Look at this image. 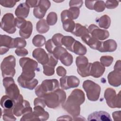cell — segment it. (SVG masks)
<instances>
[{
  "label": "cell",
  "mask_w": 121,
  "mask_h": 121,
  "mask_svg": "<svg viewBox=\"0 0 121 121\" xmlns=\"http://www.w3.org/2000/svg\"><path fill=\"white\" fill-rule=\"evenodd\" d=\"M85 100L84 93L81 89H74L71 93L66 102L62 104V108L73 117H75L79 115L80 106Z\"/></svg>",
  "instance_id": "6da1fadb"
},
{
  "label": "cell",
  "mask_w": 121,
  "mask_h": 121,
  "mask_svg": "<svg viewBox=\"0 0 121 121\" xmlns=\"http://www.w3.org/2000/svg\"><path fill=\"white\" fill-rule=\"evenodd\" d=\"M42 98L43 99L48 107L56 108L65 102L66 94L64 91L58 88L54 91L46 94Z\"/></svg>",
  "instance_id": "7a4b0ae2"
},
{
  "label": "cell",
  "mask_w": 121,
  "mask_h": 121,
  "mask_svg": "<svg viewBox=\"0 0 121 121\" xmlns=\"http://www.w3.org/2000/svg\"><path fill=\"white\" fill-rule=\"evenodd\" d=\"M19 64L22 68V73L19 76L24 79L32 80L35 77V71L38 63L34 60L27 57H23L19 60Z\"/></svg>",
  "instance_id": "3957f363"
},
{
  "label": "cell",
  "mask_w": 121,
  "mask_h": 121,
  "mask_svg": "<svg viewBox=\"0 0 121 121\" xmlns=\"http://www.w3.org/2000/svg\"><path fill=\"white\" fill-rule=\"evenodd\" d=\"M59 88L58 81L56 79H46L35 89L36 95L40 98H43L45 95Z\"/></svg>",
  "instance_id": "277c9868"
},
{
  "label": "cell",
  "mask_w": 121,
  "mask_h": 121,
  "mask_svg": "<svg viewBox=\"0 0 121 121\" xmlns=\"http://www.w3.org/2000/svg\"><path fill=\"white\" fill-rule=\"evenodd\" d=\"M82 86L89 100L96 101L99 99L101 91V87L99 85L92 80H86L84 81Z\"/></svg>",
  "instance_id": "5b68a950"
},
{
  "label": "cell",
  "mask_w": 121,
  "mask_h": 121,
  "mask_svg": "<svg viewBox=\"0 0 121 121\" xmlns=\"http://www.w3.org/2000/svg\"><path fill=\"white\" fill-rule=\"evenodd\" d=\"M15 66L16 59L14 56L9 55L5 57L0 65L2 77L4 78L9 77H14L16 73Z\"/></svg>",
  "instance_id": "8992f818"
},
{
  "label": "cell",
  "mask_w": 121,
  "mask_h": 121,
  "mask_svg": "<svg viewBox=\"0 0 121 121\" xmlns=\"http://www.w3.org/2000/svg\"><path fill=\"white\" fill-rule=\"evenodd\" d=\"M3 85L5 87L6 95L10 97L15 102L20 94L19 89L15 83L12 77L4 78L3 79Z\"/></svg>",
  "instance_id": "52a82bcc"
},
{
  "label": "cell",
  "mask_w": 121,
  "mask_h": 121,
  "mask_svg": "<svg viewBox=\"0 0 121 121\" xmlns=\"http://www.w3.org/2000/svg\"><path fill=\"white\" fill-rule=\"evenodd\" d=\"M104 97L107 104L110 107L112 108H121L120 92L117 95L114 89L112 88H108L105 90Z\"/></svg>",
  "instance_id": "ba28073f"
},
{
  "label": "cell",
  "mask_w": 121,
  "mask_h": 121,
  "mask_svg": "<svg viewBox=\"0 0 121 121\" xmlns=\"http://www.w3.org/2000/svg\"><path fill=\"white\" fill-rule=\"evenodd\" d=\"M32 112L28 101L24 100L22 95L20 94L18 99L15 101V105L13 109V112L16 116H20L26 113Z\"/></svg>",
  "instance_id": "9c48e42d"
},
{
  "label": "cell",
  "mask_w": 121,
  "mask_h": 121,
  "mask_svg": "<svg viewBox=\"0 0 121 121\" xmlns=\"http://www.w3.org/2000/svg\"><path fill=\"white\" fill-rule=\"evenodd\" d=\"M76 63L77 66V71L82 77L90 76V67L92 63H89L86 57L79 56L77 57Z\"/></svg>",
  "instance_id": "30bf717a"
},
{
  "label": "cell",
  "mask_w": 121,
  "mask_h": 121,
  "mask_svg": "<svg viewBox=\"0 0 121 121\" xmlns=\"http://www.w3.org/2000/svg\"><path fill=\"white\" fill-rule=\"evenodd\" d=\"M15 18L13 15L8 13L5 14L1 21V28L6 32L13 34L16 31Z\"/></svg>",
  "instance_id": "8fae6325"
},
{
  "label": "cell",
  "mask_w": 121,
  "mask_h": 121,
  "mask_svg": "<svg viewBox=\"0 0 121 121\" xmlns=\"http://www.w3.org/2000/svg\"><path fill=\"white\" fill-rule=\"evenodd\" d=\"M60 81L61 87L64 90L78 87L80 83L79 79L74 76H63Z\"/></svg>",
  "instance_id": "7c38bea8"
},
{
  "label": "cell",
  "mask_w": 121,
  "mask_h": 121,
  "mask_svg": "<svg viewBox=\"0 0 121 121\" xmlns=\"http://www.w3.org/2000/svg\"><path fill=\"white\" fill-rule=\"evenodd\" d=\"M87 29L92 36L98 40H104L109 36V33L107 30L101 29L94 24L90 25Z\"/></svg>",
  "instance_id": "4fadbf2b"
},
{
  "label": "cell",
  "mask_w": 121,
  "mask_h": 121,
  "mask_svg": "<svg viewBox=\"0 0 121 121\" xmlns=\"http://www.w3.org/2000/svg\"><path fill=\"white\" fill-rule=\"evenodd\" d=\"M50 6L51 2L49 0H40L38 6L34 8L33 10L34 16L38 19H41L44 17L46 11L50 8Z\"/></svg>",
  "instance_id": "5bb4252c"
},
{
  "label": "cell",
  "mask_w": 121,
  "mask_h": 121,
  "mask_svg": "<svg viewBox=\"0 0 121 121\" xmlns=\"http://www.w3.org/2000/svg\"><path fill=\"white\" fill-rule=\"evenodd\" d=\"M14 39L11 37L6 35H2L0 36V54L2 55L6 53L9 51V48H13Z\"/></svg>",
  "instance_id": "9a60e30c"
},
{
  "label": "cell",
  "mask_w": 121,
  "mask_h": 121,
  "mask_svg": "<svg viewBox=\"0 0 121 121\" xmlns=\"http://www.w3.org/2000/svg\"><path fill=\"white\" fill-rule=\"evenodd\" d=\"M32 55L39 63L43 65L46 64L49 59V54L45 52L43 49L40 48H36L34 50Z\"/></svg>",
  "instance_id": "2e32d148"
},
{
  "label": "cell",
  "mask_w": 121,
  "mask_h": 121,
  "mask_svg": "<svg viewBox=\"0 0 121 121\" xmlns=\"http://www.w3.org/2000/svg\"><path fill=\"white\" fill-rule=\"evenodd\" d=\"M105 71V67L99 62L95 61L91 63L90 75L96 78L100 77Z\"/></svg>",
  "instance_id": "e0dca14e"
},
{
  "label": "cell",
  "mask_w": 121,
  "mask_h": 121,
  "mask_svg": "<svg viewBox=\"0 0 121 121\" xmlns=\"http://www.w3.org/2000/svg\"><path fill=\"white\" fill-rule=\"evenodd\" d=\"M108 80L110 85L117 87L121 84V70H114L108 75Z\"/></svg>",
  "instance_id": "ac0fdd59"
},
{
  "label": "cell",
  "mask_w": 121,
  "mask_h": 121,
  "mask_svg": "<svg viewBox=\"0 0 121 121\" xmlns=\"http://www.w3.org/2000/svg\"><path fill=\"white\" fill-rule=\"evenodd\" d=\"M117 44L115 41L109 39L104 42H101V44L98 49L100 52H112L116 50Z\"/></svg>",
  "instance_id": "d6986e66"
},
{
  "label": "cell",
  "mask_w": 121,
  "mask_h": 121,
  "mask_svg": "<svg viewBox=\"0 0 121 121\" xmlns=\"http://www.w3.org/2000/svg\"><path fill=\"white\" fill-rule=\"evenodd\" d=\"M88 121H112L110 114L104 111L95 112L88 116Z\"/></svg>",
  "instance_id": "ffe728a7"
},
{
  "label": "cell",
  "mask_w": 121,
  "mask_h": 121,
  "mask_svg": "<svg viewBox=\"0 0 121 121\" xmlns=\"http://www.w3.org/2000/svg\"><path fill=\"white\" fill-rule=\"evenodd\" d=\"M82 40L91 48L94 50H97L99 48L101 44V42L98 39L91 37L89 35H85L81 37Z\"/></svg>",
  "instance_id": "44dd1931"
},
{
  "label": "cell",
  "mask_w": 121,
  "mask_h": 121,
  "mask_svg": "<svg viewBox=\"0 0 121 121\" xmlns=\"http://www.w3.org/2000/svg\"><path fill=\"white\" fill-rule=\"evenodd\" d=\"M29 7L26 3H20L17 8L15 13L16 16L19 18H26L29 14Z\"/></svg>",
  "instance_id": "7402d4cb"
},
{
  "label": "cell",
  "mask_w": 121,
  "mask_h": 121,
  "mask_svg": "<svg viewBox=\"0 0 121 121\" xmlns=\"http://www.w3.org/2000/svg\"><path fill=\"white\" fill-rule=\"evenodd\" d=\"M17 82L22 87L30 90H33L38 83V81L36 79L34 78L32 80H26L20 77L17 78Z\"/></svg>",
  "instance_id": "603a6c76"
},
{
  "label": "cell",
  "mask_w": 121,
  "mask_h": 121,
  "mask_svg": "<svg viewBox=\"0 0 121 121\" xmlns=\"http://www.w3.org/2000/svg\"><path fill=\"white\" fill-rule=\"evenodd\" d=\"M43 108L41 106H35L34 108L33 112L39 121H46L49 117L48 112H46Z\"/></svg>",
  "instance_id": "cb8c5ba5"
},
{
  "label": "cell",
  "mask_w": 121,
  "mask_h": 121,
  "mask_svg": "<svg viewBox=\"0 0 121 121\" xmlns=\"http://www.w3.org/2000/svg\"><path fill=\"white\" fill-rule=\"evenodd\" d=\"M15 104V101L7 95H3L0 100L1 106L4 109L13 110Z\"/></svg>",
  "instance_id": "d4e9b609"
},
{
  "label": "cell",
  "mask_w": 121,
  "mask_h": 121,
  "mask_svg": "<svg viewBox=\"0 0 121 121\" xmlns=\"http://www.w3.org/2000/svg\"><path fill=\"white\" fill-rule=\"evenodd\" d=\"M33 30V25L30 21H27L26 24L21 29L19 33L20 35L24 38L28 39L31 36Z\"/></svg>",
  "instance_id": "484cf974"
},
{
  "label": "cell",
  "mask_w": 121,
  "mask_h": 121,
  "mask_svg": "<svg viewBox=\"0 0 121 121\" xmlns=\"http://www.w3.org/2000/svg\"><path fill=\"white\" fill-rule=\"evenodd\" d=\"M87 52L86 47L78 41L75 40L72 48V52L79 55H84Z\"/></svg>",
  "instance_id": "4316f807"
},
{
  "label": "cell",
  "mask_w": 121,
  "mask_h": 121,
  "mask_svg": "<svg viewBox=\"0 0 121 121\" xmlns=\"http://www.w3.org/2000/svg\"><path fill=\"white\" fill-rule=\"evenodd\" d=\"M71 33L76 36L81 37L89 35L88 29L86 28V27L82 26L81 24L78 23L76 24L75 28Z\"/></svg>",
  "instance_id": "83f0119b"
},
{
  "label": "cell",
  "mask_w": 121,
  "mask_h": 121,
  "mask_svg": "<svg viewBox=\"0 0 121 121\" xmlns=\"http://www.w3.org/2000/svg\"><path fill=\"white\" fill-rule=\"evenodd\" d=\"M36 28L39 33L44 34L48 31L50 26L45 19H41L37 22Z\"/></svg>",
  "instance_id": "f1b7e54d"
},
{
  "label": "cell",
  "mask_w": 121,
  "mask_h": 121,
  "mask_svg": "<svg viewBox=\"0 0 121 121\" xmlns=\"http://www.w3.org/2000/svg\"><path fill=\"white\" fill-rule=\"evenodd\" d=\"M73 56L67 51L63 53L59 57V60L66 66H69L73 62Z\"/></svg>",
  "instance_id": "f546056e"
},
{
  "label": "cell",
  "mask_w": 121,
  "mask_h": 121,
  "mask_svg": "<svg viewBox=\"0 0 121 121\" xmlns=\"http://www.w3.org/2000/svg\"><path fill=\"white\" fill-rule=\"evenodd\" d=\"M99 26L101 28L108 29L110 26L111 19L107 15H104L98 19Z\"/></svg>",
  "instance_id": "4dcf8cb0"
},
{
  "label": "cell",
  "mask_w": 121,
  "mask_h": 121,
  "mask_svg": "<svg viewBox=\"0 0 121 121\" xmlns=\"http://www.w3.org/2000/svg\"><path fill=\"white\" fill-rule=\"evenodd\" d=\"M64 30L68 32H72L75 27L76 24L71 19H67L62 22Z\"/></svg>",
  "instance_id": "1f68e13d"
},
{
  "label": "cell",
  "mask_w": 121,
  "mask_h": 121,
  "mask_svg": "<svg viewBox=\"0 0 121 121\" xmlns=\"http://www.w3.org/2000/svg\"><path fill=\"white\" fill-rule=\"evenodd\" d=\"M75 41V39L70 36H65L62 39V44L66 47L67 49L70 52H72V46Z\"/></svg>",
  "instance_id": "d6a6232c"
},
{
  "label": "cell",
  "mask_w": 121,
  "mask_h": 121,
  "mask_svg": "<svg viewBox=\"0 0 121 121\" xmlns=\"http://www.w3.org/2000/svg\"><path fill=\"white\" fill-rule=\"evenodd\" d=\"M32 43L35 46L41 47L45 43V38L42 35H37L33 37Z\"/></svg>",
  "instance_id": "836d02e7"
},
{
  "label": "cell",
  "mask_w": 121,
  "mask_h": 121,
  "mask_svg": "<svg viewBox=\"0 0 121 121\" xmlns=\"http://www.w3.org/2000/svg\"><path fill=\"white\" fill-rule=\"evenodd\" d=\"M13 113V112H12V109H10V110L4 109L3 114V120L5 121H16V118L14 117Z\"/></svg>",
  "instance_id": "e575fe53"
},
{
  "label": "cell",
  "mask_w": 121,
  "mask_h": 121,
  "mask_svg": "<svg viewBox=\"0 0 121 121\" xmlns=\"http://www.w3.org/2000/svg\"><path fill=\"white\" fill-rule=\"evenodd\" d=\"M46 22L49 25H55L57 21V15L56 13L51 12L48 14L46 18Z\"/></svg>",
  "instance_id": "d590c367"
},
{
  "label": "cell",
  "mask_w": 121,
  "mask_h": 121,
  "mask_svg": "<svg viewBox=\"0 0 121 121\" xmlns=\"http://www.w3.org/2000/svg\"><path fill=\"white\" fill-rule=\"evenodd\" d=\"M54 68L55 67L48 63H46V64L43 65V74L48 76H50L53 75L54 73Z\"/></svg>",
  "instance_id": "8d00e7d4"
},
{
  "label": "cell",
  "mask_w": 121,
  "mask_h": 121,
  "mask_svg": "<svg viewBox=\"0 0 121 121\" xmlns=\"http://www.w3.org/2000/svg\"><path fill=\"white\" fill-rule=\"evenodd\" d=\"M101 63L104 67L110 66L113 62V58L111 56H103L100 58Z\"/></svg>",
  "instance_id": "74e56055"
},
{
  "label": "cell",
  "mask_w": 121,
  "mask_h": 121,
  "mask_svg": "<svg viewBox=\"0 0 121 121\" xmlns=\"http://www.w3.org/2000/svg\"><path fill=\"white\" fill-rule=\"evenodd\" d=\"M26 45V40L20 37H17L14 39V48H22L25 47Z\"/></svg>",
  "instance_id": "f35d334b"
},
{
  "label": "cell",
  "mask_w": 121,
  "mask_h": 121,
  "mask_svg": "<svg viewBox=\"0 0 121 121\" xmlns=\"http://www.w3.org/2000/svg\"><path fill=\"white\" fill-rule=\"evenodd\" d=\"M105 8V3L102 0L95 1L94 4L93 9L95 10L98 12H101L103 11Z\"/></svg>",
  "instance_id": "ab89813d"
},
{
  "label": "cell",
  "mask_w": 121,
  "mask_h": 121,
  "mask_svg": "<svg viewBox=\"0 0 121 121\" xmlns=\"http://www.w3.org/2000/svg\"><path fill=\"white\" fill-rule=\"evenodd\" d=\"M63 36L62 34L58 33L53 35L51 39L56 46H61L62 45V39Z\"/></svg>",
  "instance_id": "60d3db41"
},
{
  "label": "cell",
  "mask_w": 121,
  "mask_h": 121,
  "mask_svg": "<svg viewBox=\"0 0 121 121\" xmlns=\"http://www.w3.org/2000/svg\"><path fill=\"white\" fill-rule=\"evenodd\" d=\"M21 121H39L33 112H31L23 114L22 117L20 119Z\"/></svg>",
  "instance_id": "b9f144b4"
},
{
  "label": "cell",
  "mask_w": 121,
  "mask_h": 121,
  "mask_svg": "<svg viewBox=\"0 0 121 121\" xmlns=\"http://www.w3.org/2000/svg\"><path fill=\"white\" fill-rule=\"evenodd\" d=\"M66 51V49L61 46H56L54 49L52 54L55 58H56L57 60H59L60 56Z\"/></svg>",
  "instance_id": "7bdbcfd3"
},
{
  "label": "cell",
  "mask_w": 121,
  "mask_h": 121,
  "mask_svg": "<svg viewBox=\"0 0 121 121\" xmlns=\"http://www.w3.org/2000/svg\"><path fill=\"white\" fill-rule=\"evenodd\" d=\"M18 1L13 0H0V4L1 6L6 8H13Z\"/></svg>",
  "instance_id": "ee69618b"
},
{
  "label": "cell",
  "mask_w": 121,
  "mask_h": 121,
  "mask_svg": "<svg viewBox=\"0 0 121 121\" xmlns=\"http://www.w3.org/2000/svg\"><path fill=\"white\" fill-rule=\"evenodd\" d=\"M45 47L48 52L50 54H52L54 49L56 46L54 45L52 39H49L45 43Z\"/></svg>",
  "instance_id": "f6af8a7d"
},
{
  "label": "cell",
  "mask_w": 121,
  "mask_h": 121,
  "mask_svg": "<svg viewBox=\"0 0 121 121\" xmlns=\"http://www.w3.org/2000/svg\"><path fill=\"white\" fill-rule=\"evenodd\" d=\"M119 4V1L116 0H107L106 1L105 5V8L108 9H113L116 8Z\"/></svg>",
  "instance_id": "bcb514c9"
},
{
  "label": "cell",
  "mask_w": 121,
  "mask_h": 121,
  "mask_svg": "<svg viewBox=\"0 0 121 121\" xmlns=\"http://www.w3.org/2000/svg\"><path fill=\"white\" fill-rule=\"evenodd\" d=\"M15 22L16 26L19 29H21L26 24L27 21H26L24 18L17 17L15 18Z\"/></svg>",
  "instance_id": "7dc6e473"
},
{
  "label": "cell",
  "mask_w": 121,
  "mask_h": 121,
  "mask_svg": "<svg viewBox=\"0 0 121 121\" xmlns=\"http://www.w3.org/2000/svg\"><path fill=\"white\" fill-rule=\"evenodd\" d=\"M69 10L71 12L73 19H76L79 16L80 13L79 9L76 7H70Z\"/></svg>",
  "instance_id": "c3c4849f"
},
{
  "label": "cell",
  "mask_w": 121,
  "mask_h": 121,
  "mask_svg": "<svg viewBox=\"0 0 121 121\" xmlns=\"http://www.w3.org/2000/svg\"><path fill=\"white\" fill-rule=\"evenodd\" d=\"M16 54L18 56H22V57H24L25 56H26V55L28 54V51L24 48H17L15 51Z\"/></svg>",
  "instance_id": "681fc988"
},
{
  "label": "cell",
  "mask_w": 121,
  "mask_h": 121,
  "mask_svg": "<svg viewBox=\"0 0 121 121\" xmlns=\"http://www.w3.org/2000/svg\"><path fill=\"white\" fill-rule=\"evenodd\" d=\"M34 104L35 106H41L43 108H44L46 105L43 99L42 98H36L34 102Z\"/></svg>",
  "instance_id": "f907efd6"
},
{
  "label": "cell",
  "mask_w": 121,
  "mask_h": 121,
  "mask_svg": "<svg viewBox=\"0 0 121 121\" xmlns=\"http://www.w3.org/2000/svg\"><path fill=\"white\" fill-rule=\"evenodd\" d=\"M82 0H70L69 2L70 7H76L80 9L83 4Z\"/></svg>",
  "instance_id": "816d5d0a"
},
{
  "label": "cell",
  "mask_w": 121,
  "mask_h": 121,
  "mask_svg": "<svg viewBox=\"0 0 121 121\" xmlns=\"http://www.w3.org/2000/svg\"><path fill=\"white\" fill-rule=\"evenodd\" d=\"M40 0H27L26 1V3L28 5L29 8H35L39 5Z\"/></svg>",
  "instance_id": "f5cc1de1"
},
{
  "label": "cell",
  "mask_w": 121,
  "mask_h": 121,
  "mask_svg": "<svg viewBox=\"0 0 121 121\" xmlns=\"http://www.w3.org/2000/svg\"><path fill=\"white\" fill-rule=\"evenodd\" d=\"M56 73L59 76L63 77L66 76V70L62 66H59L56 69Z\"/></svg>",
  "instance_id": "db71d44e"
},
{
  "label": "cell",
  "mask_w": 121,
  "mask_h": 121,
  "mask_svg": "<svg viewBox=\"0 0 121 121\" xmlns=\"http://www.w3.org/2000/svg\"><path fill=\"white\" fill-rule=\"evenodd\" d=\"M112 117L114 121H121V111H116L112 112Z\"/></svg>",
  "instance_id": "11a10c76"
},
{
  "label": "cell",
  "mask_w": 121,
  "mask_h": 121,
  "mask_svg": "<svg viewBox=\"0 0 121 121\" xmlns=\"http://www.w3.org/2000/svg\"><path fill=\"white\" fill-rule=\"evenodd\" d=\"M94 3H95V1L86 0L85 1V5L87 9H89L93 10Z\"/></svg>",
  "instance_id": "9f6ffc18"
},
{
  "label": "cell",
  "mask_w": 121,
  "mask_h": 121,
  "mask_svg": "<svg viewBox=\"0 0 121 121\" xmlns=\"http://www.w3.org/2000/svg\"><path fill=\"white\" fill-rule=\"evenodd\" d=\"M114 70H121V60H118L116 61L114 67Z\"/></svg>",
  "instance_id": "6f0895ef"
}]
</instances>
